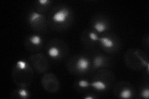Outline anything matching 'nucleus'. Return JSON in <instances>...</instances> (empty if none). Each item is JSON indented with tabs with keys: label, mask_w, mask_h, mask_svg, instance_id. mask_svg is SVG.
I'll return each instance as SVG.
<instances>
[{
	"label": "nucleus",
	"mask_w": 149,
	"mask_h": 99,
	"mask_svg": "<svg viewBox=\"0 0 149 99\" xmlns=\"http://www.w3.org/2000/svg\"><path fill=\"white\" fill-rule=\"evenodd\" d=\"M69 16V9L67 8H62L54 14L52 21L56 24H63L67 21Z\"/></svg>",
	"instance_id": "f257e3e1"
},
{
	"label": "nucleus",
	"mask_w": 149,
	"mask_h": 99,
	"mask_svg": "<svg viewBox=\"0 0 149 99\" xmlns=\"http://www.w3.org/2000/svg\"><path fill=\"white\" fill-rule=\"evenodd\" d=\"M90 62L87 58L81 56L76 63V68L80 73H85L90 68Z\"/></svg>",
	"instance_id": "f03ea898"
},
{
	"label": "nucleus",
	"mask_w": 149,
	"mask_h": 99,
	"mask_svg": "<svg viewBox=\"0 0 149 99\" xmlns=\"http://www.w3.org/2000/svg\"><path fill=\"white\" fill-rule=\"evenodd\" d=\"M98 42L101 44V45L105 48L111 49L114 46V42L113 39L108 37H99Z\"/></svg>",
	"instance_id": "7ed1b4c3"
},
{
	"label": "nucleus",
	"mask_w": 149,
	"mask_h": 99,
	"mask_svg": "<svg viewBox=\"0 0 149 99\" xmlns=\"http://www.w3.org/2000/svg\"><path fill=\"white\" fill-rule=\"evenodd\" d=\"M44 15L37 12H32L29 16V23L32 25H36L43 19Z\"/></svg>",
	"instance_id": "20e7f679"
},
{
	"label": "nucleus",
	"mask_w": 149,
	"mask_h": 99,
	"mask_svg": "<svg viewBox=\"0 0 149 99\" xmlns=\"http://www.w3.org/2000/svg\"><path fill=\"white\" fill-rule=\"evenodd\" d=\"M93 28H94L96 32L101 34V33H102L107 30L108 27L105 22L102 21H98L95 23L94 26H93Z\"/></svg>",
	"instance_id": "39448f33"
},
{
	"label": "nucleus",
	"mask_w": 149,
	"mask_h": 99,
	"mask_svg": "<svg viewBox=\"0 0 149 99\" xmlns=\"http://www.w3.org/2000/svg\"><path fill=\"white\" fill-rule=\"evenodd\" d=\"M90 86L97 91H104L107 89V84L102 81H96L90 83Z\"/></svg>",
	"instance_id": "423d86ee"
},
{
	"label": "nucleus",
	"mask_w": 149,
	"mask_h": 99,
	"mask_svg": "<svg viewBox=\"0 0 149 99\" xmlns=\"http://www.w3.org/2000/svg\"><path fill=\"white\" fill-rule=\"evenodd\" d=\"M48 55L50 58H57L60 55V50H59L58 47L55 46H52L49 48Z\"/></svg>",
	"instance_id": "0eeeda50"
},
{
	"label": "nucleus",
	"mask_w": 149,
	"mask_h": 99,
	"mask_svg": "<svg viewBox=\"0 0 149 99\" xmlns=\"http://www.w3.org/2000/svg\"><path fill=\"white\" fill-rule=\"evenodd\" d=\"M132 96H133V93H132V91H131V89H130L129 88H127V87L124 88L120 92V97L122 98H124V99L131 98L132 97Z\"/></svg>",
	"instance_id": "6e6552de"
},
{
	"label": "nucleus",
	"mask_w": 149,
	"mask_h": 99,
	"mask_svg": "<svg viewBox=\"0 0 149 99\" xmlns=\"http://www.w3.org/2000/svg\"><path fill=\"white\" fill-rule=\"evenodd\" d=\"M104 58L102 56H96L93 60V66L95 68H99L104 65Z\"/></svg>",
	"instance_id": "1a4fd4ad"
},
{
	"label": "nucleus",
	"mask_w": 149,
	"mask_h": 99,
	"mask_svg": "<svg viewBox=\"0 0 149 99\" xmlns=\"http://www.w3.org/2000/svg\"><path fill=\"white\" fill-rule=\"evenodd\" d=\"M29 41L32 44L37 46V45H40L42 44V38L40 36L37 35H32L30 37Z\"/></svg>",
	"instance_id": "9d476101"
},
{
	"label": "nucleus",
	"mask_w": 149,
	"mask_h": 99,
	"mask_svg": "<svg viewBox=\"0 0 149 99\" xmlns=\"http://www.w3.org/2000/svg\"><path fill=\"white\" fill-rule=\"evenodd\" d=\"M16 68L19 70H25L27 68V64L26 61L23 60H19L16 63Z\"/></svg>",
	"instance_id": "9b49d317"
},
{
	"label": "nucleus",
	"mask_w": 149,
	"mask_h": 99,
	"mask_svg": "<svg viewBox=\"0 0 149 99\" xmlns=\"http://www.w3.org/2000/svg\"><path fill=\"white\" fill-rule=\"evenodd\" d=\"M18 94L19 97L23 99H26L29 97V93L26 89H21L18 91Z\"/></svg>",
	"instance_id": "f8f14e48"
},
{
	"label": "nucleus",
	"mask_w": 149,
	"mask_h": 99,
	"mask_svg": "<svg viewBox=\"0 0 149 99\" xmlns=\"http://www.w3.org/2000/svg\"><path fill=\"white\" fill-rule=\"evenodd\" d=\"M78 86L81 88H86L90 86V82L85 81V80H81L78 82Z\"/></svg>",
	"instance_id": "ddd939ff"
},
{
	"label": "nucleus",
	"mask_w": 149,
	"mask_h": 99,
	"mask_svg": "<svg viewBox=\"0 0 149 99\" xmlns=\"http://www.w3.org/2000/svg\"><path fill=\"white\" fill-rule=\"evenodd\" d=\"M141 96L142 98L148 99L149 97V89L148 87L144 88L142 89V91H141Z\"/></svg>",
	"instance_id": "4468645a"
},
{
	"label": "nucleus",
	"mask_w": 149,
	"mask_h": 99,
	"mask_svg": "<svg viewBox=\"0 0 149 99\" xmlns=\"http://www.w3.org/2000/svg\"><path fill=\"white\" fill-rule=\"evenodd\" d=\"M89 37L90 39L93 40V41H95V42H96V41H98V39H99V37L98 35H97L96 33L93 32H91L90 34H89Z\"/></svg>",
	"instance_id": "2eb2a0df"
},
{
	"label": "nucleus",
	"mask_w": 149,
	"mask_h": 99,
	"mask_svg": "<svg viewBox=\"0 0 149 99\" xmlns=\"http://www.w3.org/2000/svg\"><path fill=\"white\" fill-rule=\"evenodd\" d=\"M38 2L40 4H41L42 5H46L47 4H48L49 3H50V1H48V0H39Z\"/></svg>",
	"instance_id": "dca6fc26"
},
{
	"label": "nucleus",
	"mask_w": 149,
	"mask_h": 99,
	"mask_svg": "<svg viewBox=\"0 0 149 99\" xmlns=\"http://www.w3.org/2000/svg\"><path fill=\"white\" fill-rule=\"evenodd\" d=\"M84 98H85V99H93L94 98H93V97H91V96H87V97H85Z\"/></svg>",
	"instance_id": "f3484780"
}]
</instances>
